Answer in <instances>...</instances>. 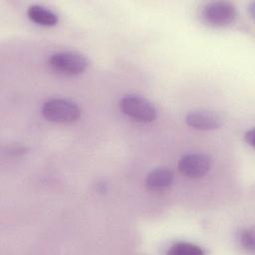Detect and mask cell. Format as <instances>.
<instances>
[{"mask_svg":"<svg viewBox=\"0 0 255 255\" xmlns=\"http://www.w3.org/2000/svg\"><path fill=\"white\" fill-rule=\"evenodd\" d=\"M41 111L46 120L58 124L74 123L81 117V109L76 103L60 98L46 101Z\"/></svg>","mask_w":255,"mask_h":255,"instance_id":"cell-1","label":"cell"},{"mask_svg":"<svg viewBox=\"0 0 255 255\" xmlns=\"http://www.w3.org/2000/svg\"><path fill=\"white\" fill-rule=\"evenodd\" d=\"M120 108L126 116L139 123H149L156 118L154 106L138 95L125 96L120 102Z\"/></svg>","mask_w":255,"mask_h":255,"instance_id":"cell-2","label":"cell"},{"mask_svg":"<svg viewBox=\"0 0 255 255\" xmlns=\"http://www.w3.org/2000/svg\"><path fill=\"white\" fill-rule=\"evenodd\" d=\"M49 66L53 71L63 75H78L88 67L87 58L73 51H62L53 54L49 59Z\"/></svg>","mask_w":255,"mask_h":255,"instance_id":"cell-3","label":"cell"},{"mask_svg":"<svg viewBox=\"0 0 255 255\" xmlns=\"http://www.w3.org/2000/svg\"><path fill=\"white\" fill-rule=\"evenodd\" d=\"M203 20L215 27H224L232 24L237 17L235 6L226 1L207 3L201 12Z\"/></svg>","mask_w":255,"mask_h":255,"instance_id":"cell-4","label":"cell"},{"mask_svg":"<svg viewBox=\"0 0 255 255\" xmlns=\"http://www.w3.org/2000/svg\"><path fill=\"white\" fill-rule=\"evenodd\" d=\"M178 170L190 178H198L206 174L210 168V158L205 153L190 152L178 160Z\"/></svg>","mask_w":255,"mask_h":255,"instance_id":"cell-5","label":"cell"},{"mask_svg":"<svg viewBox=\"0 0 255 255\" xmlns=\"http://www.w3.org/2000/svg\"><path fill=\"white\" fill-rule=\"evenodd\" d=\"M185 122L193 128L209 130L218 128L223 123V118L218 113L199 110L188 113L185 117Z\"/></svg>","mask_w":255,"mask_h":255,"instance_id":"cell-6","label":"cell"},{"mask_svg":"<svg viewBox=\"0 0 255 255\" xmlns=\"http://www.w3.org/2000/svg\"><path fill=\"white\" fill-rule=\"evenodd\" d=\"M173 181V172L167 167H156L150 170L145 178V186L150 190L167 188Z\"/></svg>","mask_w":255,"mask_h":255,"instance_id":"cell-7","label":"cell"},{"mask_svg":"<svg viewBox=\"0 0 255 255\" xmlns=\"http://www.w3.org/2000/svg\"><path fill=\"white\" fill-rule=\"evenodd\" d=\"M27 15L32 22L42 26H54L58 23L57 14L41 5L30 6L27 10Z\"/></svg>","mask_w":255,"mask_h":255,"instance_id":"cell-8","label":"cell"},{"mask_svg":"<svg viewBox=\"0 0 255 255\" xmlns=\"http://www.w3.org/2000/svg\"><path fill=\"white\" fill-rule=\"evenodd\" d=\"M168 254L171 255H202L204 254V250L193 243L189 242H176L171 245L168 250Z\"/></svg>","mask_w":255,"mask_h":255,"instance_id":"cell-9","label":"cell"},{"mask_svg":"<svg viewBox=\"0 0 255 255\" xmlns=\"http://www.w3.org/2000/svg\"><path fill=\"white\" fill-rule=\"evenodd\" d=\"M239 240L241 245L250 251H253L255 248V240H254V232L252 229H244L240 232Z\"/></svg>","mask_w":255,"mask_h":255,"instance_id":"cell-10","label":"cell"},{"mask_svg":"<svg viewBox=\"0 0 255 255\" xmlns=\"http://www.w3.org/2000/svg\"><path fill=\"white\" fill-rule=\"evenodd\" d=\"M244 137H245V141L249 145L254 146V131H253V129H249L248 131H246Z\"/></svg>","mask_w":255,"mask_h":255,"instance_id":"cell-11","label":"cell"},{"mask_svg":"<svg viewBox=\"0 0 255 255\" xmlns=\"http://www.w3.org/2000/svg\"><path fill=\"white\" fill-rule=\"evenodd\" d=\"M250 10H251V15H252V16H254V3H252V4H251V6H250Z\"/></svg>","mask_w":255,"mask_h":255,"instance_id":"cell-12","label":"cell"}]
</instances>
